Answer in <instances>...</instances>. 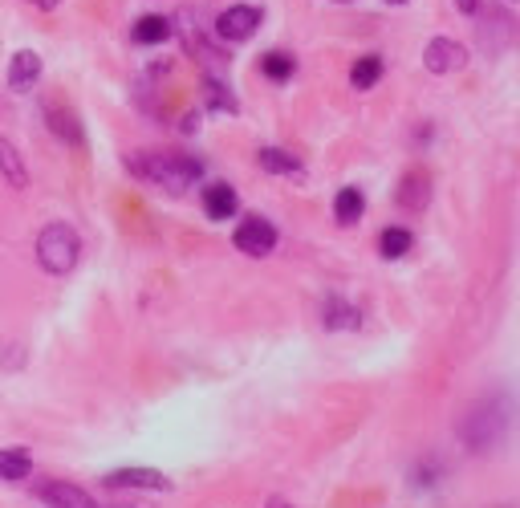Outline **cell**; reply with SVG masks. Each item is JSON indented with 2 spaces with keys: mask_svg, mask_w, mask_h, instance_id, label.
<instances>
[{
  "mask_svg": "<svg viewBox=\"0 0 520 508\" xmlns=\"http://www.w3.org/2000/svg\"><path fill=\"white\" fill-rule=\"evenodd\" d=\"M126 167H130V175H139L151 187H163L171 196H183L204 175V159L183 155V151H143V155H130Z\"/></svg>",
  "mask_w": 520,
  "mask_h": 508,
  "instance_id": "1",
  "label": "cell"
},
{
  "mask_svg": "<svg viewBox=\"0 0 520 508\" xmlns=\"http://www.w3.org/2000/svg\"><path fill=\"white\" fill-rule=\"evenodd\" d=\"M37 261L49 277H65V273H74L78 261H82V236L74 224H65V220H53L41 228L37 236Z\"/></svg>",
  "mask_w": 520,
  "mask_h": 508,
  "instance_id": "2",
  "label": "cell"
},
{
  "mask_svg": "<svg viewBox=\"0 0 520 508\" xmlns=\"http://www.w3.org/2000/svg\"><path fill=\"white\" fill-rule=\"evenodd\" d=\"M460 431H464V443H468L472 452H488V448H496V443L504 439V431H508V403L496 395V399L472 407Z\"/></svg>",
  "mask_w": 520,
  "mask_h": 508,
  "instance_id": "3",
  "label": "cell"
},
{
  "mask_svg": "<svg viewBox=\"0 0 520 508\" xmlns=\"http://www.w3.org/2000/svg\"><path fill=\"white\" fill-rule=\"evenodd\" d=\"M232 244L244 252V257H269V252L277 248V228L265 216H248V220L236 224Z\"/></svg>",
  "mask_w": 520,
  "mask_h": 508,
  "instance_id": "4",
  "label": "cell"
},
{
  "mask_svg": "<svg viewBox=\"0 0 520 508\" xmlns=\"http://www.w3.org/2000/svg\"><path fill=\"white\" fill-rule=\"evenodd\" d=\"M423 66L431 74H455V70H464L468 66V49L455 41V37H431L427 49H423Z\"/></svg>",
  "mask_w": 520,
  "mask_h": 508,
  "instance_id": "5",
  "label": "cell"
},
{
  "mask_svg": "<svg viewBox=\"0 0 520 508\" xmlns=\"http://www.w3.org/2000/svg\"><path fill=\"white\" fill-rule=\"evenodd\" d=\"M256 29H260V9H252V5H232V9H224V13L216 17V37H220L224 45H240V41H248Z\"/></svg>",
  "mask_w": 520,
  "mask_h": 508,
  "instance_id": "6",
  "label": "cell"
},
{
  "mask_svg": "<svg viewBox=\"0 0 520 508\" xmlns=\"http://www.w3.org/2000/svg\"><path fill=\"white\" fill-rule=\"evenodd\" d=\"M106 488H143V492H171V480L159 468H114L102 476Z\"/></svg>",
  "mask_w": 520,
  "mask_h": 508,
  "instance_id": "7",
  "label": "cell"
},
{
  "mask_svg": "<svg viewBox=\"0 0 520 508\" xmlns=\"http://www.w3.org/2000/svg\"><path fill=\"white\" fill-rule=\"evenodd\" d=\"M37 496L49 504V508H98L94 496L70 480H41L37 484Z\"/></svg>",
  "mask_w": 520,
  "mask_h": 508,
  "instance_id": "8",
  "label": "cell"
},
{
  "mask_svg": "<svg viewBox=\"0 0 520 508\" xmlns=\"http://www.w3.org/2000/svg\"><path fill=\"white\" fill-rule=\"evenodd\" d=\"M45 126L65 143V147H86V131H82V122L70 106H61V102H45Z\"/></svg>",
  "mask_w": 520,
  "mask_h": 508,
  "instance_id": "9",
  "label": "cell"
},
{
  "mask_svg": "<svg viewBox=\"0 0 520 508\" xmlns=\"http://www.w3.org/2000/svg\"><path fill=\"white\" fill-rule=\"evenodd\" d=\"M183 45L191 49V57L200 61V66L208 70V74H220V70H228V53L220 49V45H212L200 29H191V25H183Z\"/></svg>",
  "mask_w": 520,
  "mask_h": 508,
  "instance_id": "10",
  "label": "cell"
},
{
  "mask_svg": "<svg viewBox=\"0 0 520 508\" xmlns=\"http://www.w3.org/2000/svg\"><path fill=\"white\" fill-rule=\"evenodd\" d=\"M321 326H325V330H358V326H362V309L350 305L346 297L330 293V297L321 301Z\"/></svg>",
  "mask_w": 520,
  "mask_h": 508,
  "instance_id": "11",
  "label": "cell"
},
{
  "mask_svg": "<svg viewBox=\"0 0 520 508\" xmlns=\"http://www.w3.org/2000/svg\"><path fill=\"white\" fill-rule=\"evenodd\" d=\"M41 70H45V66H41V53H33V49H17L13 61H9V86H13L17 94H25V90L37 86Z\"/></svg>",
  "mask_w": 520,
  "mask_h": 508,
  "instance_id": "12",
  "label": "cell"
},
{
  "mask_svg": "<svg viewBox=\"0 0 520 508\" xmlns=\"http://www.w3.org/2000/svg\"><path fill=\"white\" fill-rule=\"evenodd\" d=\"M427 204H431V175L427 171H407L403 183H399V208L419 216Z\"/></svg>",
  "mask_w": 520,
  "mask_h": 508,
  "instance_id": "13",
  "label": "cell"
},
{
  "mask_svg": "<svg viewBox=\"0 0 520 508\" xmlns=\"http://www.w3.org/2000/svg\"><path fill=\"white\" fill-rule=\"evenodd\" d=\"M256 163H260V171L289 175V179H301V175H305V163H301L293 151H281V147H260V151H256Z\"/></svg>",
  "mask_w": 520,
  "mask_h": 508,
  "instance_id": "14",
  "label": "cell"
},
{
  "mask_svg": "<svg viewBox=\"0 0 520 508\" xmlns=\"http://www.w3.org/2000/svg\"><path fill=\"white\" fill-rule=\"evenodd\" d=\"M0 179H5L9 187H17V192H21V187L29 183V167H25V155L13 147V139H5V135H0Z\"/></svg>",
  "mask_w": 520,
  "mask_h": 508,
  "instance_id": "15",
  "label": "cell"
},
{
  "mask_svg": "<svg viewBox=\"0 0 520 508\" xmlns=\"http://www.w3.org/2000/svg\"><path fill=\"white\" fill-rule=\"evenodd\" d=\"M236 208H240V196L232 192L228 183H212L208 192H204V212H208V220H228V216H236Z\"/></svg>",
  "mask_w": 520,
  "mask_h": 508,
  "instance_id": "16",
  "label": "cell"
},
{
  "mask_svg": "<svg viewBox=\"0 0 520 508\" xmlns=\"http://www.w3.org/2000/svg\"><path fill=\"white\" fill-rule=\"evenodd\" d=\"M480 13H484V5H480ZM484 21H488V25H480V45H484L488 53L504 49V41L512 37V21H508V13L488 9V13H484Z\"/></svg>",
  "mask_w": 520,
  "mask_h": 508,
  "instance_id": "17",
  "label": "cell"
},
{
  "mask_svg": "<svg viewBox=\"0 0 520 508\" xmlns=\"http://www.w3.org/2000/svg\"><path fill=\"white\" fill-rule=\"evenodd\" d=\"M130 37H135V45H163L171 37V21L151 13V17H139L135 29H130Z\"/></svg>",
  "mask_w": 520,
  "mask_h": 508,
  "instance_id": "18",
  "label": "cell"
},
{
  "mask_svg": "<svg viewBox=\"0 0 520 508\" xmlns=\"http://www.w3.org/2000/svg\"><path fill=\"white\" fill-rule=\"evenodd\" d=\"M362 212H366V196L358 192V187H342L338 200H334V216H338V224L350 228V224L362 220Z\"/></svg>",
  "mask_w": 520,
  "mask_h": 508,
  "instance_id": "19",
  "label": "cell"
},
{
  "mask_svg": "<svg viewBox=\"0 0 520 508\" xmlns=\"http://www.w3.org/2000/svg\"><path fill=\"white\" fill-rule=\"evenodd\" d=\"M260 74H265L269 82H289L297 74V61L285 49H269L265 57H260Z\"/></svg>",
  "mask_w": 520,
  "mask_h": 508,
  "instance_id": "20",
  "label": "cell"
},
{
  "mask_svg": "<svg viewBox=\"0 0 520 508\" xmlns=\"http://www.w3.org/2000/svg\"><path fill=\"white\" fill-rule=\"evenodd\" d=\"M204 98H208V110H220V114H240V102L236 94L216 78V74H204Z\"/></svg>",
  "mask_w": 520,
  "mask_h": 508,
  "instance_id": "21",
  "label": "cell"
},
{
  "mask_svg": "<svg viewBox=\"0 0 520 508\" xmlns=\"http://www.w3.org/2000/svg\"><path fill=\"white\" fill-rule=\"evenodd\" d=\"M411 244H415V236H411L407 228H382V236H378L382 261H399V257H407Z\"/></svg>",
  "mask_w": 520,
  "mask_h": 508,
  "instance_id": "22",
  "label": "cell"
},
{
  "mask_svg": "<svg viewBox=\"0 0 520 508\" xmlns=\"http://www.w3.org/2000/svg\"><path fill=\"white\" fill-rule=\"evenodd\" d=\"M29 468H33V460H29V452L25 448H0V480H25L29 476Z\"/></svg>",
  "mask_w": 520,
  "mask_h": 508,
  "instance_id": "23",
  "label": "cell"
},
{
  "mask_svg": "<svg viewBox=\"0 0 520 508\" xmlns=\"http://www.w3.org/2000/svg\"><path fill=\"white\" fill-rule=\"evenodd\" d=\"M378 78H382V57H378V53H366V57H358L354 66H350V82H354L358 90L378 86Z\"/></svg>",
  "mask_w": 520,
  "mask_h": 508,
  "instance_id": "24",
  "label": "cell"
},
{
  "mask_svg": "<svg viewBox=\"0 0 520 508\" xmlns=\"http://www.w3.org/2000/svg\"><path fill=\"white\" fill-rule=\"evenodd\" d=\"M480 5H484V0H455V9L468 13V17H476V13H480Z\"/></svg>",
  "mask_w": 520,
  "mask_h": 508,
  "instance_id": "25",
  "label": "cell"
},
{
  "mask_svg": "<svg viewBox=\"0 0 520 508\" xmlns=\"http://www.w3.org/2000/svg\"><path fill=\"white\" fill-rule=\"evenodd\" d=\"M191 131H200V118L195 114H187V122H183V135H191Z\"/></svg>",
  "mask_w": 520,
  "mask_h": 508,
  "instance_id": "26",
  "label": "cell"
},
{
  "mask_svg": "<svg viewBox=\"0 0 520 508\" xmlns=\"http://www.w3.org/2000/svg\"><path fill=\"white\" fill-rule=\"evenodd\" d=\"M269 508H289V504H285V500H273V504H269Z\"/></svg>",
  "mask_w": 520,
  "mask_h": 508,
  "instance_id": "27",
  "label": "cell"
},
{
  "mask_svg": "<svg viewBox=\"0 0 520 508\" xmlns=\"http://www.w3.org/2000/svg\"><path fill=\"white\" fill-rule=\"evenodd\" d=\"M386 5H407V0H386Z\"/></svg>",
  "mask_w": 520,
  "mask_h": 508,
  "instance_id": "28",
  "label": "cell"
}]
</instances>
